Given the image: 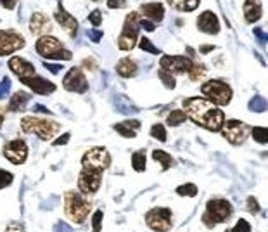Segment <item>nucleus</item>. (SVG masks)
Returning a JSON list of instances; mask_svg holds the SVG:
<instances>
[{
	"mask_svg": "<svg viewBox=\"0 0 268 232\" xmlns=\"http://www.w3.org/2000/svg\"><path fill=\"white\" fill-rule=\"evenodd\" d=\"M83 66L87 68L88 71H93L97 68V64H95V59L93 58H87V59H83Z\"/></svg>",
	"mask_w": 268,
	"mask_h": 232,
	"instance_id": "603ef678",
	"label": "nucleus"
},
{
	"mask_svg": "<svg viewBox=\"0 0 268 232\" xmlns=\"http://www.w3.org/2000/svg\"><path fill=\"white\" fill-rule=\"evenodd\" d=\"M140 28H144V30H147V31H154L156 30V24L152 21H149V19L140 18Z\"/></svg>",
	"mask_w": 268,
	"mask_h": 232,
	"instance_id": "09e8293b",
	"label": "nucleus"
},
{
	"mask_svg": "<svg viewBox=\"0 0 268 232\" xmlns=\"http://www.w3.org/2000/svg\"><path fill=\"white\" fill-rule=\"evenodd\" d=\"M35 49L43 59H56V61H70L71 59V52L64 47L63 42H59L56 36L50 35H43L36 40Z\"/></svg>",
	"mask_w": 268,
	"mask_h": 232,
	"instance_id": "39448f33",
	"label": "nucleus"
},
{
	"mask_svg": "<svg viewBox=\"0 0 268 232\" xmlns=\"http://www.w3.org/2000/svg\"><path fill=\"white\" fill-rule=\"evenodd\" d=\"M229 232H251V223L244 220V218H239L235 227H232V230H229Z\"/></svg>",
	"mask_w": 268,
	"mask_h": 232,
	"instance_id": "58836bf2",
	"label": "nucleus"
},
{
	"mask_svg": "<svg viewBox=\"0 0 268 232\" xmlns=\"http://www.w3.org/2000/svg\"><path fill=\"white\" fill-rule=\"evenodd\" d=\"M247 210L251 211V213H258L259 210V203H258V199L254 198V196H249L247 198Z\"/></svg>",
	"mask_w": 268,
	"mask_h": 232,
	"instance_id": "79ce46f5",
	"label": "nucleus"
},
{
	"mask_svg": "<svg viewBox=\"0 0 268 232\" xmlns=\"http://www.w3.org/2000/svg\"><path fill=\"white\" fill-rule=\"evenodd\" d=\"M30 99H31V96H30V94H26L24 90L16 92L14 96L11 97L9 104H7V109H9V111H12V113L24 111V109H26V106H28V103H30Z\"/></svg>",
	"mask_w": 268,
	"mask_h": 232,
	"instance_id": "b1692460",
	"label": "nucleus"
},
{
	"mask_svg": "<svg viewBox=\"0 0 268 232\" xmlns=\"http://www.w3.org/2000/svg\"><path fill=\"white\" fill-rule=\"evenodd\" d=\"M145 223L151 230L156 232H168L173 227V213L170 208L159 206V208H152L145 213Z\"/></svg>",
	"mask_w": 268,
	"mask_h": 232,
	"instance_id": "6e6552de",
	"label": "nucleus"
},
{
	"mask_svg": "<svg viewBox=\"0 0 268 232\" xmlns=\"http://www.w3.org/2000/svg\"><path fill=\"white\" fill-rule=\"evenodd\" d=\"M253 33L259 40V43H261V45H265V43H266V33H265V31H263L261 28H254Z\"/></svg>",
	"mask_w": 268,
	"mask_h": 232,
	"instance_id": "de8ad7c7",
	"label": "nucleus"
},
{
	"mask_svg": "<svg viewBox=\"0 0 268 232\" xmlns=\"http://www.w3.org/2000/svg\"><path fill=\"white\" fill-rule=\"evenodd\" d=\"M177 194L178 196H185V198H196L197 196V185L196 184H184L177 187Z\"/></svg>",
	"mask_w": 268,
	"mask_h": 232,
	"instance_id": "473e14b6",
	"label": "nucleus"
},
{
	"mask_svg": "<svg viewBox=\"0 0 268 232\" xmlns=\"http://www.w3.org/2000/svg\"><path fill=\"white\" fill-rule=\"evenodd\" d=\"M2 125H4V116L0 115V128H2Z\"/></svg>",
	"mask_w": 268,
	"mask_h": 232,
	"instance_id": "4d7b16f0",
	"label": "nucleus"
},
{
	"mask_svg": "<svg viewBox=\"0 0 268 232\" xmlns=\"http://www.w3.org/2000/svg\"><path fill=\"white\" fill-rule=\"evenodd\" d=\"M225 232H229V230H225Z\"/></svg>",
	"mask_w": 268,
	"mask_h": 232,
	"instance_id": "bf43d9fd",
	"label": "nucleus"
},
{
	"mask_svg": "<svg viewBox=\"0 0 268 232\" xmlns=\"http://www.w3.org/2000/svg\"><path fill=\"white\" fill-rule=\"evenodd\" d=\"M152 158H154V161L161 163V170H163V172H166L170 166L175 165V160H173V158L170 156L168 153L161 151V149H154V151H152Z\"/></svg>",
	"mask_w": 268,
	"mask_h": 232,
	"instance_id": "bb28decb",
	"label": "nucleus"
},
{
	"mask_svg": "<svg viewBox=\"0 0 268 232\" xmlns=\"http://www.w3.org/2000/svg\"><path fill=\"white\" fill-rule=\"evenodd\" d=\"M54 19L61 24V28H63L64 31H66L70 36H75L76 31H78V21H76L75 18L68 12L66 9L63 7V4L59 2V7L56 9L54 12Z\"/></svg>",
	"mask_w": 268,
	"mask_h": 232,
	"instance_id": "a211bd4d",
	"label": "nucleus"
},
{
	"mask_svg": "<svg viewBox=\"0 0 268 232\" xmlns=\"http://www.w3.org/2000/svg\"><path fill=\"white\" fill-rule=\"evenodd\" d=\"M197 28L206 35H218L220 33V21H218L215 12L204 11L197 18Z\"/></svg>",
	"mask_w": 268,
	"mask_h": 232,
	"instance_id": "f3484780",
	"label": "nucleus"
},
{
	"mask_svg": "<svg viewBox=\"0 0 268 232\" xmlns=\"http://www.w3.org/2000/svg\"><path fill=\"white\" fill-rule=\"evenodd\" d=\"M9 90H11V78L4 76V78L0 80V101L6 99V96L9 94Z\"/></svg>",
	"mask_w": 268,
	"mask_h": 232,
	"instance_id": "ea45409f",
	"label": "nucleus"
},
{
	"mask_svg": "<svg viewBox=\"0 0 268 232\" xmlns=\"http://www.w3.org/2000/svg\"><path fill=\"white\" fill-rule=\"evenodd\" d=\"M172 6V9L180 12H192L197 9L199 0H166Z\"/></svg>",
	"mask_w": 268,
	"mask_h": 232,
	"instance_id": "a878e982",
	"label": "nucleus"
},
{
	"mask_svg": "<svg viewBox=\"0 0 268 232\" xmlns=\"http://www.w3.org/2000/svg\"><path fill=\"white\" fill-rule=\"evenodd\" d=\"M157 76H159V80L163 81V85L168 90H173V88L177 87V80H175V75H172L170 71H166V70H161L159 68V71H157Z\"/></svg>",
	"mask_w": 268,
	"mask_h": 232,
	"instance_id": "2f4dec72",
	"label": "nucleus"
},
{
	"mask_svg": "<svg viewBox=\"0 0 268 232\" xmlns=\"http://www.w3.org/2000/svg\"><path fill=\"white\" fill-rule=\"evenodd\" d=\"M268 109V103L265 97L261 96H254L253 99L249 101V111H254V113H265Z\"/></svg>",
	"mask_w": 268,
	"mask_h": 232,
	"instance_id": "7c9ffc66",
	"label": "nucleus"
},
{
	"mask_svg": "<svg viewBox=\"0 0 268 232\" xmlns=\"http://www.w3.org/2000/svg\"><path fill=\"white\" fill-rule=\"evenodd\" d=\"M63 87L68 92H76V94H85L88 90V80L82 71V68H70L66 76L63 78Z\"/></svg>",
	"mask_w": 268,
	"mask_h": 232,
	"instance_id": "ddd939ff",
	"label": "nucleus"
},
{
	"mask_svg": "<svg viewBox=\"0 0 268 232\" xmlns=\"http://www.w3.org/2000/svg\"><path fill=\"white\" fill-rule=\"evenodd\" d=\"M139 45L142 51H145V52H149V54H154V56H157V54H161V51L157 47H154V43L151 42V40L147 38V36H142L140 38V42H139Z\"/></svg>",
	"mask_w": 268,
	"mask_h": 232,
	"instance_id": "c9c22d12",
	"label": "nucleus"
},
{
	"mask_svg": "<svg viewBox=\"0 0 268 232\" xmlns=\"http://www.w3.org/2000/svg\"><path fill=\"white\" fill-rule=\"evenodd\" d=\"M54 232H73V229L68 225V223L58 222V223H56V227H54Z\"/></svg>",
	"mask_w": 268,
	"mask_h": 232,
	"instance_id": "3c124183",
	"label": "nucleus"
},
{
	"mask_svg": "<svg viewBox=\"0 0 268 232\" xmlns=\"http://www.w3.org/2000/svg\"><path fill=\"white\" fill-rule=\"evenodd\" d=\"M2 154L12 165H23L28 158V146L23 139H14L4 146Z\"/></svg>",
	"mask_w": 268,
	"mask_h": 232,
	"instance_id": "2eb2a0df",
	"label": "nucleus"
},
{
	"mask_svg": "<svg viewBox=\"0 0 268 232\" xmlns=\"http://www.w3.org/2000/svg\"><path fill=\"white\" fill-rule=\"evenodd\" d=\"M102 184V172H95L90 168H82L78 177V193L83 194L85 198L92 196L99 191Z\"/></svg>",
	"mask_w": 268,
	"mask_h": 232,
	"instance_id": "9b49d317",
	"label": "nucleus"
},
{
	"mask_svg": "<svg viewBox=\"0 0 268 232\" xmlns=\"http://www.w3.org/2000/svg\"><path fill=\"white\" fill-rule=\"evenodd\" d=\"M232 213H234V206L230 205V201L222 198H211L206 203V210L202 213V223L208 229H213L217 223H225L227 220H230Z\"/></svg>",
	"mask_w": 268,
	"mask_h": 232,
	"instance_id": "f03ea898",
	"label": "nucleus"
},
{
	"mask_svg": "<svg viewBox=\"0 0 268 232\" xmlns=\"http://www.w3.org/2000/svg\"><path fill=\"white\" fill-rule=\"evenodd\" d=\"M145 166H147V156H145L144 149H139L132 154V168L140 173L145 170Z\"/></svg>",
	"mask_w": 268,
	"mask_h": 232,
	"instance_id": "cd10ccee",
	"label": "nucleus"
},
{
	"mask_svg": "<svg viewBox=\"0 0 268 232\" xmlns=\"http://www.w3.org/2000/svg\"><path fill=\"white\" fill-rule=\"evenodd\" d=\"M4 232H24V227H23V223H19V222H11Z\"/></svg>",
	"mask_w": 268,
	"mask_h": 232,
	"instance_id": "a18cd8bd",
	"label": "nucleus"
},
{
	"mask_svg": "<svg viewBox=\"0 0 268 232\" xmlns=\"http://www.w3.org/2000/svg\"><path fill=\"white\" fill-rule=\"evenodd\" d=\"M182 106L187 120H192L196 125L209 132H220L225 123V115L222 109L204 97H187Z\"/></svg>",
	"mask_w": 268,
	"mask_h": 232,
	"instance_id": "f257e3e1",
	"label": "nucleus"
},
{
	"mask_svg": "<svg viewBox=\"0 0 268 232\" xmlns=\"http://www.w3.org/2000/svg\"><path fill=\"white\" fill-rule=\"evenodd\" d=\"M92 2H100V0H92Z\"/></svg>",
	"mask_w": 268,
	"mask_h": 232,
	"instance_id": "13d9d810",
	"label": "nucleus"
},
{
	"mask_svg": "<svg viewBox=\"0 0 268 232\" xmlns=\"http://www.w3.org/2000/svg\"><path fill=\"white\" fill-rule=\"evenodd\" d=\"M90 211V201L78 191H68L64 194V213L75 223H83Z\"/></svg>",
	"mask_w": 268,
	"mask_h": 232,
	"instance_id": "7ed1b4c3",
	"label": "nucleus"
},
{
	"mask_svg": "<svg viewBox=\"0 0 268 232\" xmlns=\"http://www.w3.org/2000/svg\"><path fill=\"white\" fill-rule=\"evenodd\" d=\"M185 121H187V115L182 109H173V111L166 116V125H168V127H180Z\"/></svg>",
	"mask_w": 268,
	"mask_h": 232,
	"instance_id": "c85d7f7f",
	"label": "nucleus"
},
{
	"mask_svg": "<svg viewBox=\"0 0 268 232\" xmlns=\"http://www.w3.org/2000/svg\"><path fill=\"white\" fill-rule=\"evenodd\" d=\"M151 137L157 139L159 142H166V139H168V133H166V130H165V125L154 123L151 127Z\"/></svg>",
	"mask_w": 268,
	"mask_h": 232,
	"instance_id": "f704fd0d",
	"label": "nucleus"
},
{
	"mask_svg": "<svg viewBox=\"0 0 268 232\" xmlns=\"http://www.w3.org/2000/svg\"><path fill=\"white\" fill-rule=\"evenodd\" d=\"M9 70L14 73V75H18L19 80L35 75L33 64H31L30 61H26L24 58H18V56H14V58L9 59Z\"/></svg>",
	"mask_w": 268,
	"mask_h": 232,
	"instance_id": "aec40b11",
	"label": "nucleus"
},
{
	"mask_svg": "<svg viewBox=\"0 0 268 232\" xmlns=\"http://www.w3.org/2000/svg\"><path fill=\"white\" fill-rule=\"evenodd\" d=\"M102 35H104L102 31H100V30H97V28H93V30H90V31H88V33H87V36L92 40L93 43H99L100 40H102Z\"/></svg>",
	"mask_w": 268,
	"mask_h": 232,
	"instance_id": "37998d69",
	"label": "nucleus"
},
{
	"mask_svg": "<svg viewBox=\"0 0 268 232\" xmlns=\"http://www.w3.org/2000/svg\"><path fill=\"white\" fill-rule=\"evenodd\" d=\"M102 218H104V211L97 210L92 217V232H100L102 229Z\"/></svg>",
	"mask_w": 268,
	"mask_h": 232,
	"instance_id": "e433bc0d",
	"label": "nucleus"
},
{
	"mask_svg": "<svg viewBox=\"0 0 268 232\" xmlns=\"http://www.w3.org/2000/svg\"><path fill=\"white\" fill-rule=\"evenodd\" d=\"M215 51V45H211V43H206V45H201L199 47V52L201 54H209V52Z\"/></svg>",
	"mask_w": 268,
	"mask_h": 232,
	"instance_id": "5fc2aeb1",
	"label": "nucleus"
},
{
	"mask_svg": "<svg viewBox=\"0 0 268 232\" xmlns=\"http://www.w3.org/2000/svg\"><path fill=\"white\" fill-rule=\"evenodd\" d=\"M194 61L185 56H163L159 61L161 70L170 71L172 75H185L190 71Z\"/></svg>",
	"mask_w": 268,
	"mask_h": 232,
	"instance_id": "4468645a",
	"label": "nucleus"
},
{
	"mask_svg": "<svg viewBox=\"0 0 268 232\" xmlns=\"http://www.w3.org/2000/svg\"><path fill=\"white\" fill-rule=\"evenodd\" d=\"M83 168H90L95 172H105L111 166V154L105 148H92L83 154L82 158Z\"/></svg>",
	"mask_w": 268,
	"mask_h": 232,
	"instance_id": "1a4fd4ad",
	"label": "nucleus"
},
{
	"mask_svg": "<svg viewBox=\"0 0 268 232\" xmlns=\"http://www.w3.org/2000/svg\"><path fill=\"white\" fill-rule=\"evenodd\" d=\"M0 4H2L6 9H9V11H12L16 7V4H18V0H0Z\"/></svg>",
	"mask_w": 268,
	"mask_h": 232,
	"instance_id": "864d4df0",
	"label": "nucleus"
},
{
	"mask_svg": "<svg viewBox=\"0 0 268 232\" xmlns=\"http://www.w3.org/2000/svg\"><path fill=\"white\" fill-rule=\"evenodd\" d=\"M88 21H90V24H93V26H99V24L102 23V12L99 9L92 11L90 14H88Z\"/></svg>",
	"mask_w": 268,
	"mask_h": 232,
	"instance_id": "a19ab883",
	"label": "nucleus"
},
{
	"mask_svg": "<svg viewBox=\"0 0 268 232\" xmlns=\"http://www.w3.org/2000/svg\"><path fill=\"white\" fill-rule=\"evenodd\" d=\"M137 71H139V66H137L135 61L130 58L120 59V63L116 64V73L120 76H123V78H132V76L137 75Z\"/></svg>",
	"mask_w": 268,
	"mask_h": 232,
	"instance_id": "393cba45",
	"label": "nucleus"
},
{
	"mask_svg": "<svg viewBox=\"0 0 268 232\" xmlns=\"http://www.w3.org/2000/svg\"><path fill=\"white\" fill-rule=\"evenodd\" d=\"M201 94L204 97H208L213 104L218 106H229L232 101V88L229 83H225L223 80H208L201 85Z\"/></svg>",
	"mask_w": 268,
	"mask_h": 232,
	"instance_id": "423d86ee",
	"label": "nucleus"
},
{
	"mask_svg": "<svg viewBox=\"0 0 268 232\" xmlns=\"http://www.w3.org/2000/svg\"><path fill=\"white\" fill-rule=\"evenodd\" d=\"M139 31H140L139 12H130L127 18H125L121 35L118 36V47H120L121 51H132V49L135 47L137 40H139Z\"/></svg>",
	"mask_w": 268,
	"mask_h": 232,
	"instance_id": "0eeeda50",
	"label": "nucleus"
},
{
	"mask_svg": "<svg viewBox=\"0 0 268 232\" xmlns=\"http://www.w3.org/2000/svg\"><path fill=\"white\" fill-rule=\"evenodd\" d=\"M43 66L47 68L48 71L52 73V75H58V73H61V70H63V64H50V63H43Z\"/></svg>",
	"mask_w": 268,
	"mask_h": 232,
	"instance_id": "49530a36",
	"label": "nucleus"
},
{
	"mask_svg": "<svg viewBox=\"0 0 268 232\" xmlns=\"http://www.w3.org/2000/svg\"><path fill=\"white\" fill-rule=\"evenodd\" d=\"M70 139H71V133H63V135L59 137V139H56L54 141V146H66L68 142H70Z\"/></svg>",
	"mask_w": 268,
	"mask_h": 232,
	"instance_id": "8fccbe9b",
	"label": "nucleus"
},
{
	"mask_svg": "<svg viewBox=\"0 0 268 232\" xmlns=\"http://www.w3.org/2000/svg\"><path fill=\"white\" fill-rule=\"evenodd\" d=\"M30 31L33 35H38V36L50 33L52 31V21L47 18L45 14H42V12H35L30 19Z\"/></svg>",
	"mask_w": 268,
	"mask_h": 232,
	"instance_id": "412c9836",
	"label": "nucleus"
},
{
	"mask_svg": "<svg viewBox=\"0 0 268 232\" xmlns=\"http://www.w3.org/2000/svg\"><path fill=\"white\" fill-rule=\"evenodd\" d=\"M139 16L149 19V21H152L154 24L161 23L165 18V7H163V4H159V2L142 4V6L139 7Z\"/></svg>",
	"mask_w": 268,
	"mask_h": 232,
	"instance_id": "6ab92c4d",
	"label": "nucleus"
},
{
	"mask_svg": "<svg viewBox=\"0 0 268 232\" xmlns=\"http://www.w3.org/2000/svg\"><path fill=\"white\" fill-rule=\"evenodd\" d=\"M113 128H115L121 137H125V139H133V137H137V132L140 130V121L130 118V120L116 123Z\"/></svg>",
	"mask_w": 268,
	"mask_h": 232,
	"instance_id": "4be33fe9",
	"label": "nucleus"
},
{
	"mask_svg": "<svg viewBox=\"0 0 268 232\" xmlns=\"http://www.w3.org/2000/svg\"><path fill=\"white\" fill-rule=\"evenodd\" d=\"M109 9H123L127 7V0H108Z\"/></svg>",
	"mask_w": 268,
	"mask_h": 232,
	"instance_id": "c03bdc74",
	"label": "nucleus"
},
{
	"mask_svg": "<svg viewBox=\"0 0 268 232\" xmlns=\"http://www.w3.org/2000/svg\"><path fill=\"white\" fill-rule=\"evenodd\" d=\"M244 18L247 23H256L263 16V6L261 0H244Z\"/></svg>",
	"mask_w": 268,
	"mask_h": 232,
	"instance_id": "5701e85b",
	"label": "nucleus"
},
{
	"mask_svg": "<svg viewBox=\"0 0 268 232\" xmlns=\"http://www.w3.org/2000/svg\"><path fill=\"white\" fill-rule=\"evenodd\" d=\"M189 75L190 81H199L202 80L206 76V66L202 63H197V61H194L192 66H190V71L187 73Z\"/></svg>",
	"mask_w": 268,
	"mask_h": 232,
	"instance_id": "c756f323",
	"label": "nucleus"
},
{
	"mask_svg": "<svg viewBox=\"0 0 268 232\" xmlns=\"http://www.w3.org/2000/svg\"><path fill=\"white\" fill-rule=\"evenodd\" d=\"M19 81L23 85H26L28 88H31L35 94H38V96H50V94L56 92V83H52L50 80L43 78V76L36 75V73L33 76H28V78H23Z\"/></svg>",
	"mask_w": 268,
	"mask_h": 232,
	"instance_id": "dca6fc26",
	"label": "nucleus"
},
{
	"mask_svg": "<svg viewBox=\"0 0 268 232\" xmlns=\"http://www.w3.org/2000/svg\"><path fill=\"white\" fill-rule=\"evenodd\" d=\"M21 130L24 133H35L40 141H50L56 133H59L61 125L54 120L36 116H24L21 120Z\"/></svg>",
	"mask_w": 268,
	"mask_h": 232,
	"instance_id": "20e7f679",
	"label": "nucleus"
},
{
	"mask_svg": "<svg viewBox=\"0 0 268 232\" xmlns=\"http://www.w3.org/2000/svg\"><path fill=\"white\" fill-rule=\"evenodd\" d=\"M24 43V36L16 30H0V56H9L16 51H21Z\"/></svg>",
	"mask_w": 268,
	"mask_h": 232,
	"instance_id": "f8f14e48",
	"label": "nucleus"
},
{
	"mask_svg": "<svg viewBox=\"0 0 268 232\" xmlns=\"http://www.w3.org/2000/svg\"><path fill=\"white\" fill-rule=\"evenodd\" d=\"M249 127L244 123V121L239 120H229L227 123H223L222 127V135L225 137L227 141L232 146H241L244 144L247 135H249Z\"/></svg>",
	"mask_w": 268,
	"mask_h": 232,
	"instance_id": "9d476101",
	"label": "nucleus"
},
{
	"mask_svg": "<svg viewBox=\"0 0 268 232\" xmlns=\"http://www.w3.org/2000/svg\"><path fill=\"white\" fill-rule=\"evenodd\" d=\"M251 133H253V139L258 142V144L265 146L268 141V130L265 127H254L251 128Z\"/></svg>",
	"mask_w": 268,
	"mask_h": 232,
	"instance_id": "72a5a7b5",
	"label": "nucleus"
},
{
	"mask_svg": "<svg viewBox=\"0 0 268 232\" xmlns=\"http://www.w3.org/2000/svg\"><path fill=\"white\" fill-rule=\"evenodd\" d=\"M33 111H35V113H45V115H52V113L48 111L47 108H43V106H40V104L33 106Z\"/></svg>",
	"mask_w": 268,
	"mask_h": 232,
	"instance_id": "6e6d98bb",
	"label": "nucleus"
},
{
	"mask_svg": "<svg viewBox=\"0 0 268 232\" xmlns=\"http://www.w3.org/2000/svg\"><path fill=\"white\" fill-rule=\"evenodd\" d=\"M12 182H14V175L7 172V170H0V189L9 187Z\"/></svg>",
	"mask_w": 268,
	"mask_h": 232,
	"instance_id": "4c0bfd02",
	"label": "nucleus"
}]
</instances>
